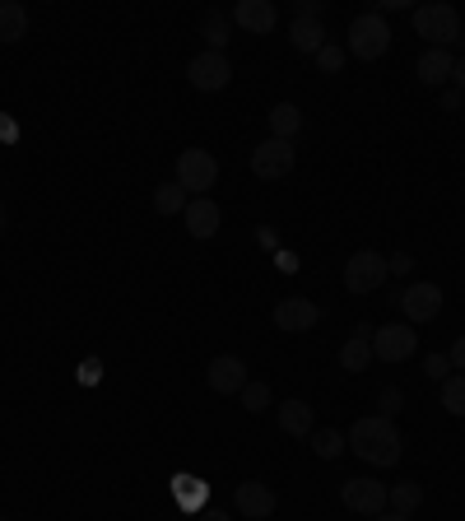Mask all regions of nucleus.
Here are the masks:
<instances>
[{
    "label": "nucleus",
    "instance_id": "21",
    "mask_svg": "<svg viewBox=\"0 0 465 521\" xmlns=\"http://www.w3.org/2000/svg\"><path fill=\"white\" fill-rule=\"evenodd\" d=\"M419 503H424V489H419V484H414V480L391 484V489H386V508H391V512H400V517H410V512L419 508Z\"/></svg>",
    "mask_w": 465,
    "mask_h": 521
},
{
    "label": "nucleus",
    "instance_id": "7",
    "mask_svg": "<svg viewBox=\"0 0 465 521\" xmlns=\"http://www.w3.org/2000/svg\"><path fill=\"white\" fill-rule=\"evenodd\" d=\"M419 349V335H414L410 321H391L382 331H372V359L382 363H405Z\"/></svg>",
    "mask_w": 465,
    "mask_h": 521
},
{
    "label": "nucleus",
    "instance_id": "18",
    "mask_svg": "<svg viewBox=\"0 0 465 521\" xmlns=\"http://www.w3.org/2000/svg\"><path fill=\"white\" fill-rule=\"evenodd\" d=\"M28 38V10L19 0H0V42L14 47V42Z\"/></svg>",
    "mask_w": 465,
    "mask_h": 521
},
{
    "label": "nucleus",
    "instance_id": "6",
    "mask_svg": "<svg viewBox=\"0 0 465 521\" xmlns=\"http://www.w3.org/2000/svg\"><path fill=\"white\" fill-rule=\"evenodd\" d=\"M186 80L196 84L200 94H219V89H228L233 84V66H228L224 52H196L191 56V66H186Z\"/></svg>",
    "mask_w": 465,
    "mask_h": 521
},
{
    "label": "nucleus",
    "instance_id": "40",
    "mask_svg": "<svg viewBox=\"0 0 465 521\" xmlns=\"http://www.w3.org/2000/svg\"><path fill=\"white\" fill-rule=\"evenodd\" d=\"M200 521H233V517H228V512H219V508H214V512H205V517H200Z\"/></svg>",
    "mask_w": 465,
    "mask_h": 521
},
{
    "label": "nucleus",
    "instance_id": "29",
    "mask_svg": "<svg viewBox=\"0 0 465 521\" xmlns=\"http://www.w3.org/2000/svg\"><path fill=\"white\" fill-rule=\"evenodd\" d=\"M177 498H182L186 508H200V503H205V484L200 480H177Z\"/></svg>",
    "mask_w": 465,
    "mask_h": 521
},
{
    "label": "nucleus",
    "instance_id": "41",
    "mask_svg": "<svg viewBox=\"0 0 465 521\" xmlns=\"http://www.w3.org/2000/svg\"><path fill=\"white\" fill-rule=\"evenodd\" d=\"M0 233H5V205H0Z\"/></svg>",
    "mask_w": 465,
    "mask_h": 521
},
{
    "label": "nucleus",
    "instance_id": "1",
    "mask_svg": "<svg viewBox=\"0 0 465 521\" xmlns=\"http://www.w3.org/2000/svg\"><path fill=\"white\" fill-rule=\"evenodd\" d=\"M349 447L368 461V466H396L400 461V428L391 424V419H382V415H368V419H359V424L349 428Z\"/></svg>",
    "mask_w": 465,
    "mask_h": 521
},
{
    "label": "nucleus",
    "instance_id": "17",
    "mask_svg": "<svg viewBox=\"0 0 465 521\" xmlns=\"http://www.w3.org/2000/svg\"><path fill=\"white\" fill-rule=\"evenodd\" d=\"M275 419H279V428H284L289 438H312V405L307 401H284L275 410Z\"/></svg>",
    "mask_w": 465,
    "mask_h": 521
},
{
    "label": "nucleus",
    "instance_id": "38",
    "mask_svg": "<svg viewBox=\"0 0 465 521\" xmlns=\"http://www.w3.org/2000/svg\"><path fill=\"white\" fill-rule=\"evenodd\" d=\"M452 80H456V89H461V94H465V56H461V61H456V70H452Z\"/></svg>",
    "mask_w": 465,
    "mask_h": 521
},
{
    "label": "nucleus",
    "instance_id": "2",
    "mask_svg": "<svg viewBox=\"0 0 465 521\" xmlns=\"http://www.w3.org/2000/svg\"><path fill=\"white\" fill-rule=\"evenodd\" d=\"M414 33H419V38H428L433 47H452V42H465L461 14H456V5H442V0H433V5H419V10H414Z\"/></svg>",
    "mask_w": 465,
    "mask_h": 521
},
{
    "label": "nucleus",
    "instance_id": "11",
    "mask_svg": "<svg viewBox=\"0 0 465 521\" xmlns=\"http://www.w3.org/2000/svg\"><path fill=\"white\" fill-rule=\"evenodd\" d=\"M270 321H275L279 331L303 335V331H312V326L321 321V308L312 303V298H279L275 312H270Z\"/></svg>",
    "mask_w": 465,
    "mask_h": 521
},
{
    "label": "nucleus",
    "instance_id": "16",
    "mask_svg": "<svg viewBox=\"0 0 465 521\" xmlns=\"http://www.w3.org/2000/svg\"><path fill=\"white\" fill-rule=\"evenodd\" d=\"M452 70H456V61L447 47H428V52L414 61V75H419V84H428V89H442V84L452 80Z\"/></svg>",
    "mask_w": 465,
    "mask_h": 521
},
{
    "label": "nucleus",
    "instance_id": "26",
    "mask_svg": "<svg viewBox=\"0 0 465 521\" xmlns=\"http://www.w3.org/2000/svg\"><path fill=\"white\" fill-rule=\"evenodd\" d=\"M154 210L159 214H182L186 210V191L177 187V182H163V187L154 191Z\"/></svg>",
    "mask_w": 465,
    "mask_h": 521
},
{
    "label": "nucleus",
    "instance_id": "10",
    "mask_svg": "<svg viewBox=\"0 0 465 521\" xmlns=\"http://www.w3.org/2000/svg\"><path fill=\"white\" fill-rule=\"evenodd\" d=\"M340 498H345V508H349V512H363V517H377V512H386V484H382V480H372V475L345 480Z\"/></svg>",
    "mask_w": 465,
    "mask_h": 521
},
{
    "label": "nucleus",
    "instance_id": "39",
    "mask_svg": "<svg viewBox=\"0 0 465 521\" xmlns=\"http://www.w3.org/2000/svg\"><path fill=\"white\" fill-rule=\"evenodd\" d=\"M377 521H410V517H400V512H391V508H386V512H377Z\"/></svg>",
    "mask_w": 465,
    "mask_h": 521
},
{
    "label": "nucleus",
    "instance_id": "32",
    "mask_svg": "<svg viewBox=\"0 0 465 521\" xmlns=\"http://www.w3.org/2000/svg\"><path fill=\"white\" fill-rule=\"evenodd\" d=\"M377 410H382V419H391L400 410V391L396 387H386L382 396H377Z\"/></svg>",
    "mask_w": 465,
    "mask_h": 521
},
{
    "label": "nucleus",
    "instance_id": "36",
    "mask_svg": "<svg viewBox=\"0 0 465 521\" xmlns=\"http://www.w3.org/2000/svg\"><path fill=\"white\" fill-rule=\"evenodd\" d=\"M461 89H447V94H442V107H447V112H461Z\"/></svg>",
    "mask_w": 465,
    "mask_h": 521
},
{
    "label": "nucleus",
    "instance_id": "42",
    "mask_svg": "<svg viewBox=\"0 0 465 521\" xmlns=\"http://www.w3.org/2000/svg\"><path fill=\"white\" fill-rule=\"evenodd\" d=\"M0 521H10V517H0Z\"/></svg>",
    "mask_w": 465,
    "mask_h": 521
},
{
    "label": "nucleus",
    "instance_id": "9",
    "mask_svg": "<svg viewBox=\"0 0 465 521\" xmlns=\"http://www.w3.org/2000/svg\"><path fill=\"white\" fill-rule=\"evenodd\" d=\"M205 382H210L214 396H242V387H247L252 377H247V363H242L238 354H219V359H210V368H205Z\"/></svg>",
    "mask_w": 465,
    "mask_h": 521
},
{
    "label": "nucleus",
    "instance_id": "15",
    "mask_svg": "<svg viewBox=\"0 0 465 521\" xmlns=\"http://www.w3.org/2000/svg\"><path fill=\"white\" fill-rule=\"evenodd\" d=\"M233 24L247 28V33H275L279 10L270 0H238V5H233Z\"/></svg>",
    "mask_w": 465,
    "mask_h": 521
},
{
    "label": "nucleus",
    "instance_id": "20",
    "mask_svg": "<svg viewBox=\"0 0 465 521\" xmlns=\"http://www.w3.org/2000/svg\"><path fill=\"white\" fill-rule=\"evenodd\" d=\"M298 131H303V112H298V107L293 103L270 107V135H275V140H293Z\"/></svg>",
    "mask_w": 465,
    "mask_h": 521
},
{
    "label": "nucleus",
    "instance_id": "14",
    "mask_svg": "<svg viewBox=\"0 0 465 521\" xmlns=\"http://www.w3.org/2000/svg\"><path fill=\"white\" fill-rule=\"evenodd\" d=\"M182 224H186V233H191L196 242H205V238H214V233H219V224H224V210H219L210 196H196V201H186Z\"/></svg>",
    "mask_w": 465,
    "mask_h": 521
},
{
    "label": "nucleus",
    "instance_id": "30",
    "mask_svg": "<svg viewBox=\"0 0 465 521\" xmlns=\"http://www.w3.org/2000/svg\"><path fill=\"white\" fill-rule=\"evenodd\" d=\"M424 373L433 377V382H447V377H452V359H447V354H428V359H424Z\"/></svg>",
    "mask_w": 465,
    "mask_h": 521
},
{
    "label": "nucleus",
    "instance_id": "31",
    "mask_svg": "<svg viewBox=\"0 0 465 521\" xmlns=\"http://www.w3.org/2000/svg\"><path fill=\"white\" fill-rule=\"evenodd\" d=\"M75 377H80L84 387H98V382H103V363H98V359H84V363H80V373H75Z\"/></svg>",
    "mask_w": 465,
    "mask_h": 521
},
{
    "label": "nucleus",
    "instance_id": "19",
    "mask_svg": "<svg viewBox=\"0 0 465 521\" xmlns=\"http://www.w3.org/2000/svg\"><path fill=\"white\" fill-rule=\"evenodd\" d=\"M289 42H293V47H298L303 56H317L321 47H326V28H321V19H293Z\"/></svg>",
    "mask_w": 465,
    "mask_h": 521
},
{
    "label": "nucleus",
    "instance_id": "23",
    "mask_svg": "<svg viewBox=\"0 0 465 521\" xmlns=\"http://www.w3.org/2000/svg\"><path fill=\"white\" fill-rule=\"evenodd\" d=\"M312 452L321 456V461H335V456H345V433L340 428H312Z\"/></svg>",
    "mask_w": 465,
    "mask_h": 521
},
{
    "label": "nucleus",
    "instance_id": "3",
    "mask_svg": "<svg viewBox=\"0 0 465 521\" xmlns=\"http://www.w3.org/2000/svg\"><path fill=\"white\" fill-rule=\"evenodd\" d=\"M219 182V159H214L210 149H182L177 154V187L196 201V196H205V191Z\"/></svg>",
    "mask_w": 465,
    "mask_h": 521
},
{
    "label": "nucleus",
    "instance_id": "27",
    "mask_svg": "<svg viewBox=\"0 0 465 521\" xmlns=\"http://www.w3.org/2000/svg\"><path fill=\"white\" fill-rule=\"evenodd\" d=\"M238 401H242L247 415H261V410H270V387H266V382H247Z\"/></svg>",
    "mask_w": 465,
    "mask_h": 521
},
{
    "label": "nucleus",
    "instance_id": "22",
    "mask_svg": "<svg viewBox=\"0 0 465 521\" xmlns=\"http://www.w3.org/2000/svg\"><path fill=\"white\" fill-rule=\"evenodd\" d=\"M372 363V340H363V335H349L345 345H340V368L345 373H363Z\"/></svg>",
    "mask_w": 465,
    "mask_h": 521
},
{
    "label": "nucleus",
    "instance_id": "33",
    "mask_svg": "<svg viewBox=\"0 0 465 521\" xmlns=\"http://www.w3.org/2000/svg\"><path fill=\"white\" fill-rule=\"evenodd\" d=\"M321 10H326V0H298L293 19H321Z\"/></svg>",
    "mask_w": 465,
    "mask_h": 521
},
{
    "label": "nucleus",
    "instance_id": "25",
    "mask_svg": "<svg viewBox=\"0 0 465 521\" xmlns=\"http://www.w3.org/2000/svg\"><path fill=\"white\" fill-rule=\"evenodd\" d=\"M442 410L465 419V373H452L447 382H442Z\"/></svg>",
    "mask_w": 465,
    "mask_h": 521
},
{
    "label": "nucleus",
    "instance_id": "13",
    "mask_svg": "<svg viewBox=\"0 0 465 521\" xmlns=\"http://www.w3.org/2000/svg\"><path fill=\"white\" fill-rule=\"evenodd\" d=\"M275 489L270 484H261V480H242L238 489H233V508H238V517H252V521H261V517H270L275 512Z\"/></svg>",
    "mask_w": 465,
    "mask_h": 521
},
{
    "label": "nucleus",
    "instance_id": "24",
    "mask_svg": "<svg viewBox=\"0 0 465 521\" xmlns=\"http://www.w3.org/2000/svg\"><path fill=\"white\" fill-rule=\"evenodd\" d=\"M200 38L210 42V52H224L228 47V14L210 10L205 19H200Z\"/></svg>",
    "mask_w": 465,
    "mask_h": 521
},
{
    "label": "nucleus",
    "instance_id": "37",
    "mask_svg": "<svg viewBox=\"0 0 465 521\" xmlns=\"http://www.w3.org/2000/svg\"><path fill=\"white\" fill-rule=\"evenodd\" d=\"M0 140H19V126H14V121H5V117H0Z\"/></svg>",
    "mask_w": 465,
    "mask_h": 521
},
{
    "label": "nucleus",
    "instance_id": "4",
    "mask_svg": "<svg viewBox=\"0 0 465 521\" xmlns=\"http://www.w3.org/2000/svg\"><path fill=\"white\" fill-rule=\"evenodd\" d=\"M349 52L359 56V61H377V56L391 52V28L377 10L359 14L354 24H349Z\"/></svg>",
    "mask_w": 465,
    "mask_h": 521
},
{
    "label": "nucleus",
    "instance_id": "12",
    "mask_svg": "<svg viewBox=\"0 0 465 521\" xmlns=\"http://www.w3.org/2000/svg\"><path fill=\"white\" fill-rule=\"evenodd\" d=\"M400 308H405V317H410V326H419V321H433L442 312V289L433 280H419L410 284L405 294H400Z\"/></svg>",
    "mask_w": 465,
    "mask_h": 521
},
{
    "label": "nucleus",
    "instance_id": "34",
    "mask_svg": "<svg viewBox=\"0 0 465 521\" xmlns=\"http://www.w3.org/2000/svg\"><path fill=\"white\" fill-rule=\"evenodd\" d=\"M386 266H391V275H410V270H414V256H410V252H396V256H386Z\"/></svg>",
    "mask_w": 465,
    "mask_h": 521
},
{
    "label": "nucleus",
    "instance_id": "5",
    "mask_svg": "<svg viewBox=\"0 0 465 521\" xmlns=\"http://www.w3.org/2000/svg\"><path fill=\"white\" fill-rule=\"evenodd\" d=\"M386 275H391V266H386V256L372 252V247H363V252H354L345 261V289L349 294H372V289H382Z\"/></svg>",
    "mask_w": 465,
    "mask_h": 521
},
{
    "label": "nucleus",
    "instance_id": "8",
    "mask_svg": "<svg viewBox=\"0 0 465 521\" xmlns=\"http://www.w3.org/2000/svg\"><path fill=\"white\" fill-rule=\"evenodd\" d=\"M293 140H261V145L252 149V173L261 177V182H275V177H289L293 173Z\"/></svg>",
    "mask_w": 465,
    "mask_h": 521
},
{
    "label": "nucleus",
    "instance_id": "28",
    "mask_svg": "<svg viewBox=\"0 0 465 521\" xmlns=\"http://www.w3.org/2000/svg\"><path fill=\"white\" fill-rule=\"evenodd\" d=\"M317 66H321V75H335V70L345 66V52H340L335 42H326V47L317 52Z\"/></svg>",
    "mask_w": 465,
    "mask_h": 521
},
{
    "label": "nucleus",
    "instance_id": "35",
    "mask_svg": "<svg viewBox=\"0 0 465 521\" xmlns=\"http://www.w3.org/2000/svg\"><path fill=\"white\" fill-rule=\"evenodd\" d=\"M447 359H452L456 373H465V335H456V340H452V349H447Z\"/></svg>",
    "mask_w": 465,
    "mask_h": 521
}]
</instances>
